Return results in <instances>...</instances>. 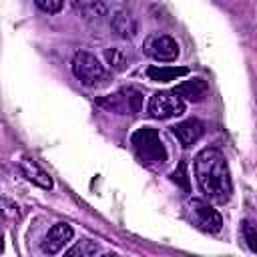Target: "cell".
Segmentation results:
<instances>
[{"instance_id":"cell-15","label":"cell","mask_w":257,"mask_h":257,"mask_svg":"<svg viewBox=\"0 0 257 257\" xmlns=\"http://www.w3.org/2000/svg\"><path fill=\"white\" fill-rule=\"evenodd\" d=\"M104 58L110 64V68L116 70V72H122L126 68V64H128V58L120 48H106L104 50Z\"/></svg>"},{"instance_id":"cell-5","label":"cell","mask_w":257,"mask_h":257,"mask_svg":"<svg viewBox=\"0 0 257 257\" xmlns=\"http://www.w3.org/2000/svg\"><path fill=\"white\" fill-rule=\"evenodd\" d=\"M72 74L84 86H98L106 78V70L100 64V60L86 50H78L72 56Z\"/></svg>"},{"instance_id":"cell-11","label":"cell","mask_w":257,"mask_h":257,"mask_svg":"<svg viewBox=\"0 0 257 257\" xmlns=\"http://www.w3.org/2000/svg\"><path fill=\"white\" fill-rule=\"evenodd\" d=\"M18 167H20L22 177H26L30 183H34V185H38V187H42V189H52V179H50V175H48L34 159H22Z\"/></svg>"},{"instance_id":"cell-2","label":"cell","mask_w":257,"mask_h":257,"mask_svg":"<svg viewBox=\"0 0 257 257\" xmlns=\"http://www.w3.org/2000/svg\"><path fill=\"white\" fill-rule=\"evenodd\" d=\"M131 145L137 153V157L145 163V165H163L167 161V151H165V145L159 137V133L151 126H143L139 128L133 139H131Z\"/></svg>"},{"instance_id":"cell-6","label":"cell","mask_w":257,"mask_h":257,"mask_svg":"<svg viewBox=\"0 0 257 257\" xmlns=\"http://www.w3.org/2000/svg\"><path fill=\"white\" fill-rule=\"evenodd\" d=\"M147 110L153 118L165 120V118L181 116L185 112V102L175 90H161V92H155L151 96Z\"/></svg>"},{"instance_id":"cell-13","label":"cell","mask_w":257,"mask_h":257,"mask_svg":"<svg viewBox=\"0 0 257 257\" xmlns=\"http://www.w3.org/2000/svg\"><path fill=\"white\" fill-rule=\"evenodd\" d=\"M110 26H112V32H114L116 36H120V38H133V36L137 34V22H135V18H133L128 12H124V10L114 12V16H112V20H110Z\"/></svg>"},{"instance_id":"cell-16","label":"cell","mask_w":257,"mask_h":257,"mask_svg":"<svg viewBox=\"0 0 257 257\" xmlns=\"http://www.w3.org/2000/svg\"><path fill=\"white\" fill-rule=\"evenodd\" d=\"M96 251H98V247H96L92 241L84 239V241H80L78 245H74L72 249H68V251H66V255H68V257H74V255H80V257H88V255H94Z\"/></svg>"},{"instance_id":"cell-4","label":"cell","mask_w":257,"mask_h":257,"mask_svg":"<svg viewBox=\"0 0 257 257\" xmlns=\"http://www.w3.org/2000/svg\"><path fill=\"white\" fill-rule=\"evenodd\" d=\"M185 213L189 217V221L205 233H219L223 227V219L217 213V209H213L209 205V201L205 199H189L185 205Z\"/></svg>"},{"instance_id":"cell-10","label":"cell","mask_w":257,"mask_h":257,"mask_svg":"<svg viewBox=\"0 0 257 257\" xmlns=\"http://www.w3.org/2000/svg\"><path fill=\"white\" fill-rule=\"evenodd\" d=\"M175 92L183 98V100H191V102H201L209 96V84L203 78H191L185 80L181 84H177Z\"/></svg>"},{"instance_id":"cell-12","label":"cell","mask_w":257,"mask_h":257,"mask_svg":"<svg viewBox=\"0 0 257 257\" xmlns=\"http://www.w3.org/2000/svg\"><path fill=\"white\" fill-rule=\"evenodd\" d=\"M185 74H189V68H185V66H159V64H153V66L147 68V76L153 82H171V80H177L179 76H185Z\"/></svg>"},{"instance_id":"cell-1","label":"cell","mask_w":257,"mask_h":257,"mask_svg":"<svg viewBox=\"0 0 257 257\" xmlns=\"http://www.w3.org/2000/svg\"><path fill=\"white\" fill-rule=\"evenodd\" d=\"M193 169H195L197 185L209 201L217 205H225L231 199L233 195L231 173H229L227 159L219 149H213V147L203 149L195 157Z\"/></svg>"},{"instance_id":"cell-14","label":"cell","mask_w":257,"mask_h":257,"mask_svg":"<svg viewBox=\"0 0 257 257\" xmlns=\"http://www.w3.org/2000/svg\"><path fill=\"white\" fill-rule=\"evenodd\" d=\"M74 8H76L86 20H90V18L100 20V18L104 16V12H106V8H104L100 2H96V0H74Z\"/></svg>"},{"instance_id":"cell-8","label":"cell","mask_w":257,"mask_h":257,"mask_svg":"<svg viewBox=\"0 0 257 257\" xmlns=\"http://www.w3.org/2000/svg\"><path fill=\"white\" fill-rule=\"evenodd\" d=\"M72 235H74V231H72V227L68 223H56L46 233V237L42 241V251L46 255H56L58 251L64 249V245L72 239Z\"/></svg>"},{"instance_id":"cell-3","label":"cell","mask_w":257,"mask_h":257,"mask_svg":"<svg viewBox=\"0 0 257 257\" xmlns=\"http://www.w3.org/2000/svg\"><path fill=\"white\" fill-rule=\"evenodd\" d=\"M96 104L114 114H137L143 106V94H141V90H137L133 86H124L108 96L98 98Z\"/></svg>"},{"instance_id":"cell-7","label":"cell","mask_w":257,"mask_h":257,"mask_svg":"<svg viewBox=\"0 0 257 257\" xmlns=\"http://www.w3.org/2000/svg\"><path fill=\"white\" fill-rule=\"evenodd\" d=\"M143 52L159 62H173L179 56V44L169 34H151L143 44Z\"/></svg>"},{"instance_id":"cell-18","label":"cell","mask_w":257,"mask_h":257,"mask_svg":"<svg viewBox=\"0 0 257 257\" xmlns=\"http://www.w3.org/2000/svg\"><path fill=\"white\" fill-rule=\"evenodd\" d=\"M34 2L40 10H44L48 14H56L64 8V0H34Z\"/></svg>"},{"instance_id":"cell-9","label":"cell","mask_w":257,"mask_h":257,"mask_svg":"<svg viewBox=\"0 0 257 257\" xmlns=\"http://www.w3.org/2000/svg\"><path fill=\"white\" fill-rule=\"evenodd\" d=\"M171 131H173V135L179 139V143H181L183 147H191V145H195V143L203 137L205 126H203L201 120L189 118V120H183V122L171 126Z\"/></svg>"},{"instance_id":"cell-17","label":"cell","mask_w":257,"mask_h":257,"mask_svg":"<svg viewBox=\"0 0 257 257\" xmlns=\"http://www.w3.org/2000/svg\"><path fill=\"white\" fill-rule=\"evenodd\" d=\"M241 231H243V239L247 241L249 249H251V251H257V231H255V225L247 219V221H243Z\"/></svg>"}]
</instances>
